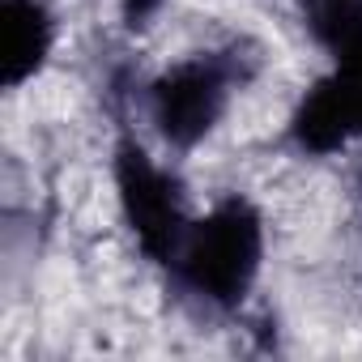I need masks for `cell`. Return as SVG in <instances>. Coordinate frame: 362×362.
<instances>
[{
	"label": "cell",
	"instance_id": "1",
	"mask_svg": "<svg viewBox=\"0 0 362 362\" xmlns=\"http://www.w3.org/2000/svg\"><path fill=\"white\" fill-rule=\"evenodd\" d=\"M264 260V218L247 197L218 201L201 222L188 226V239L170 260L179 286L209 307H239Z\"/></svg>",
	"mask_w": 362,
	"mask_h": 362
},
{
	"label": "cell",
	"instance_id": "2",
	"mask_svg": "<svg viewBox=\"0 0 362 362\" xmlns=\"http://www.w3.org/2000/svg\"><path fill=\"white\" fill-rule=\"evenodd\" d=\"M115 197H119V214L136 239V247L145 252V260L153 264H170L188 239V209H184V188L170 170H162L136 141H119L115 145Z\"/></svg>",
	"mask_w": 362,
	"mask_h": 362
},
{
	"label": "cell",
	"instance_id": "3",
	"mask_svg": "<svg viewBox=\"0 0 362 362\" xmlns=\"http://www.w3.org/2000/svg\"><path fill=\"white\" fill-rule=\"evenodd\" d=\"M235 77H239V64L235 56H222V52L192 56V60H179L175 69H166L149 86V115L162 141L175 149L201 145L226 115Z\"/></svg>",
	"mask_w": 362,
	"mask_h": 362
},
{
	"label": "cell",
	"instance_id": "4",
	"mask_svg": "<svg viewBox=\"0 0 362 362\" xmlns=\"http://www.w3.org/2000/svg\"><path fill=\"white\" fill-rule=\"evenodd\" d=\"M290 136L303 153H337L345 141L362 136V47L341 56L337 69L303 94Z\"/></svg>",
	"mask_w": 362,
	"mask_h": 362
},
{
	"label": "cell",
	"instance_id": "5",
	"mask_svg": "<svg viewBox=\"0 0 362 362\" xmlns=\"http://www.w3.org/2000/svg\"><path fill=\"white\" fill-rule=\"evenodd\" d=\"M56 43V22L43 0H0V81L9 90L43 73Z\"/></svg>",
	"mask_w": 362,
	"mask_h": 362
},
{
	"label": "cell",
	"instance_id": "6",
	"mask_svg": "<svg viewBox=\"0 0 362 362\" xmlns=\"http://www.w3.org/2000/svg\"><path fill=\"white\" fill-rule=\"evenodd\" d=\"M298 13L311 39L332 52V60L362 47V0H298Z\"/></svg>",
	"mask_w": 362,
	"mask_h": 362
},
{
	"label": "cell",
	"instance_id": "7",
	"mask_svg": "<svg viewBox=\"0 0 362 362\" xmlns=\"http://www.w3.org/2000/svg\"><path fill=\"white\" fill-rule=\"evenodd\" d=\"M158 9H162V0H119V13L128 26H145Z\"/></svg>",
	"mask_w": 362,
	"mask_h": 362
}]
</instances>
